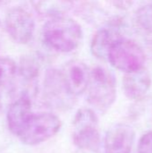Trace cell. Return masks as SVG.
<instances>
[{"label": "cell", "instance_id": "16", "mask_svg": "<svg viewBox=\"0 0 152 153\" xmlns=\"http://www.w3.org/2000/svg\"><path fill=\"white\" fill-rule=\"evenodd\" d=\"M138 153H152V131L146 133L140 139Z\"/></svg>", "mask_w": 152, "mask_h": 153}, {"label": "cell", "instance_id": "11", "mask_svg": "<svg viewBox=\"0 0 152 153\" xmlns=\"http://www.w3.org/2000/svg\"><path fill=\"white\" fill-rule=\"evenodd\" d=\"M151 85L150 73L144 67L127 73L123 79V90L125 96L134 101L142 100L148 93Z\"/></svg>", "mask_w": 152, "mask_h": 153}, {"label": "cell", "instance_id": "12", "mask_svg": "<svg viewBox=\"0 0 152 153\" xmlns=\"http://www.w3.org/2000/svg\"><path fill=\"white\" fill-rule=\"evenodd\" d=\"M123 38L117 31L103 28L99 30L92 38L90 43V52L98 59L106 61L108 59V54L114 44Z\"/></svg>", "mask_w": 152, "mask_h": 153}, {"label": "cell", "instance_id": "15", "mask_svg": "<svg viewBox=\"0 0 152 153\" xmlns=\"http://www.w3.org/2000/svg\"><path fill=\"white\" fill-rule=\"evenodd\" d=\"M135 22L142 30L152 34V4L143 5L137 10Z\"/></svg>", "mask_w": 152, "mask_h": 153}, {"label": "cell", "instance_id": "10", "mask_svg": "<svg viewBox=\"0 0 152 153\" xmlns=\"http://www.w3.org/2000/svg\"><path fill=\"white\" fill-rule=\"evenodd\" d=\"M32 115L30 95H20L11 104L7 111V125L10 132L18 137Z\"/></svg>", "mask_w": 152, "mask_h": 153}, {"label": "cell", "instance_id": "5", "mask_svg": "<svg viewBox=\"0 0 152 153\" xmlns=\"http://www.w3.org/2000/svg\"><path fill=\"white\" fill-rule=\"evenodd\" d=\"M145 60V53L140 45L124 38L114 44L108 59L113 67L125 74L143 68Z\"/></svg>", "mask_w": 152, "mask_h": 153}, {"label": "cell", "instance_id": "6", "mask_svg": "<svg viewBox=\"0 0 152 153\" xmlns=\"http://www.w3.org/2000/svg\"><path fill=\"white\" fill-rule=\"evenodd\" d=\"M4 25L8 34L16 43L26 44L32 39L35 30L34 19L22 7H14L7 13Z\"/></svg>", "mask_w": 152, "mask_h": 153}, {"label": "cell", "instance_id": "1", "mask_svg": "<svg viewBox=\"0 0 152 153\" xmlns=\"http://www.w3.org/2000/svg\"><path fill=\"white\" fill-rule=\"evenodd\" d=\"M42 36L50 48L62 53H69L80 46L83 33L81 25L76 21L65 16H57L45 23Z\"/></svg>", "mask_w": 152, "mask_h": 153}, {"label": "cell", "instance_id": "13", "mask_svg": "<svg viewBox=\"0 0 152 153\" xmlns=\"http://www.w3.org/2000/svg\"><path fill=\"white\" fill-rule=\"evenodd\" d=\"M35 11L43 16H64L73 7L75 0H30Z\"/></svg>", "mask_w": 152, "mask_h": 153}, {"label": "cell", "instance_id": "9", "mask_svg": "<svg viewBox=\"0 0 152 153\" xmlns=\"http://www.w3.org/2000/svg\"><path fill=\"white\" fill-rule=\"evenodd\" d=\"M65 82L72 95H82L87 91L90 70L82 61L73 60L67 63L61 71Z\"/></svg>", "mask_w": 152, "mask_h": 153}, {"label": "cell", "instance_id": "8", "mask_svg": "<svg viewBox=\"0 0 152 153\" xmlns=\"http://www.w3.org/2000/svg\"><path fill=\"white\" fill-rule=\"evenodd\" d=\"M135 139L132 126L117 124L111 126L104 140L105 153H131Z\"/></svg>", "mask_w": 152, "mask_h": 153}, {"label": "cell", "instance_id": "14", "mask_svg": "<svg viewBox=\"0 0 152 153\" xmlns=\"http://www.w3.org/2000/svg\"><path fill=\"white\" fill-rule=\"evenodd\" d=\"M16 71L17 66L13 60L9 57H0V87L11 82Z\"/></svg>", "mask_w": 152, "mask_h": 153}, {"label": "cell", "instance_id": "7", "mask_svg": "<svg viewBox=\"0 0 152 153\" xmlns=\"http://www.w3.org/2000/svg\"><path fill=\"white\" fill-rule=\"evenodd\" d=\"M43 95L46 102L56 108L69 106L74 98L65 82L62 72L56 69H49L46 73Z\"/></svg>", "mask_w": 152, "mask_h": 153}, {"label": "cell", "instance_id": "4", "mask_svg": "<svg viewBox=\"0 0 152 153\" xmlns=\"http://www.w3.org/2000/svg\"><path fill=\"white\" fill-rule=\"evenodd\" d=\"M61 126L60 119L52 113L33 114L18 138L26 145H38L55 136Z\"/></svg>", "mask_w": 152, "mask_h": 153}, {"label": "cell", "instance_id": "2", "mask_svg": "<svg viewBox=\"0 0 152 153\" xmlns=\"http://www.w3.org/2000/svg\"><path fill=\"white\" fill-rule=\"evenodd\" d=\"M87 91L88 101L96 110L108 111L116 98V82L112 72L102 66L90 70Z\"/></svg>", "mask_w": 152, "mask_h": 153}, {"label": "cell", "instance_id": "3", "mask_svg": "<svg viewBox=\"0 0 152 153\" xmlns=\"http://www.w3.org/2000/svg\"><path fill=\"white\" fill-rule=\"evenodd\" d=\"M73 142L82 150L97 152L100 146L99 118L89 108H80L73 121Z\"/></svg>", "mask_w": 152, "mask_h": 153}]
</instances>
